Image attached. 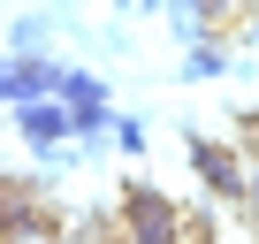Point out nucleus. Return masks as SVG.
I'll return each instance as SVG.
<instances>
[{
  "instance_id": "obj_1",
  "label": "nucleus",
  "mask_w": 259,
  "mask_h": 244,
  "mask_svg": "<svg viewBox=\"0 0 259 244\" xmlns=\"http://www.w3.org/2000/svg\"><path fill=\"white\" fill-rule=\"evenodd\" d=\"M183 214L176 198H160L153 183H130L122 191V244H183Z\"/></svg>"
},
{
  "instance_id": "obj_2",
  "label": "nucleus",
  "mask_w": 259,
  "mask_h": 244,
  "mask_svg": "<svg viewBox=\"0 0 259 244\" xmlns=\"http://www.w3.org/2000/svg\"><path fill=\"white\" fill-rule=\"evenodd\" d=\"M183 153H191V176L206 183V198L244 206V176H251V153H244V145H221V138H183Z\"/></svg>"
},
{
  "instance_id": "obj_3",
  "label": "nucleus",
  "mask_w": 259,
  "mask_h": 244,
  "mask_svg": "<svg viewBox=\"0 0 259 244\" xmlns=\"http://www.w3.org/2000/svg\"><path fill=\"white\" fill-rule=\"evenodd\" d=\"M8 114H16L23 145H38V153H54L61 138H76V107H69L61 92H46V99H23V107H8Z\"/></svg>"
},
{
  "instance_id": "obj_4",
  "label": "nucleus",
  "mask_w": 259,
  "mask_h": 244,
  "mask_svg": "<svg viewBox=\"0 0 259 244\" xmlns=\"http://www.w3.org/2000/svg\"><path fill=\"white\" fill-rule=\"evenodd\" d=\"M61 99L76 107V138H99V130H114V107H107V84H99L92 69H61Z\"/></svg>"
},
{
  "instance_id": "obj_5",
  "label": "nucleus",
  "mask_w": 259,
  "mask_h": 244,
  "mask_svg": "<svg viewBox=\"0 0 259 244\" xmlns=\"http://www.w3.org/2000/svg\"><path fill=\"white\" fill-rule=\"evenodd\" d=\"M0 92H8V107H23V99H46V92H61V69H54L46 54H16L8 69H0Z\"/></svg>"
},
{
  "instance_id": "obj_6",
  "label": "nucleus",
  "mask_w": 259,
  "mask_h": 244,
  "mask_svg": "<svg viewBox=\"0 0 259 244\" xmlns=\"http://www.w3.org/2000/svg\"><path fill=\"white\" fill-rule=\"evenodd\" d=\"M221 69H229V38H221V31L191 38V54H183V76H191V84H206V76H221Z\"/></svg>"
},
{
  "instance_id": "obj_7",
  "label": "nucleus",
  "mask_w": 259,
  "mask_h": 244,
  "mask_svg": "<svg viewBox=\"0 0 259 244\" xmlns=\"http://www.w3.org/2000/svg\"><path fill=\"white\" fill-rule=\"evenodd\" d=\"M107 138H114L122 153H145V122H138V114H114V130H107Z\"/></svg>"
},
{
  "instance_id": "obj_8",
  "label": "nucleus",
  "mask_w": 259,
  "mask_h": 244,
  "mask_svg": "<svg viewBox=\"0 0 259 244\" xmlns=\"http://www.w3.org/2000/svg\"><path fill=\"white\" fill-rule=\"evenodd\" d=\"M8 46H16V54H38V46H46V23H38V16H23V23L8 31Z\"/></svg>"
},
{
  "instance_id": "obj_9",
  "label": "nucleus",
  "mask_w": 259,
  "mask_h": 244,
  "mask_svg": "<svg viewBox=\"0 0 259 244\" xmlns=\"http://www.w3.org/2000/svg\"><path fill=\"white\" fill-rule=\"evenodd\" d=\"M114 8H122V16H153L160 0H114Z\"/></svg>"
}]
</instances>
